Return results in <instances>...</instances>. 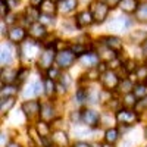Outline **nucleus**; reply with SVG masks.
<instances>
[{"instance_id":"1","label":"nucleus","mask_w":147,"mask_h":147,"mask_svg":"<svg viewBox=\"0 0 147 147\" xmlns=\"http://www.w3.org/2000/svg\"><path fill=\"white\" fill-rule=\"evenodd\" d=\"M40 52H41V44L34 38H27L21 44V56L25 60H28V62L34 60L40 55Z\"/></svg>"},{"instance_id":"2","label":"nucleus","mask_w":147,"mask_h":147,"mask_svg":"<svg viewBox=\"0 0 147 147\" xmlns=\"http://www.w3.org/2000/svg\"><path fill=\"white\" fill-rule=\"evenodd\" d=\"M116 121L122 125H134L136 122L138 121V112L137 110H132L129 107H124V109H119L116 112Z\"/></svg>"},{"instance_id":"3","label":"nucleus","mask_w":147,"mask_h":147,"mask_svg":"<svg viewBox=\"0 0 147 147\" xmlns=\"http://www.w3.org/2000/svg\"><path fill=\"white\" fill-rule=\"evenodd\" d=\"M56 55H57L56 47H47V49H44V50L41 52V55H40V57H38V66L41 69L49 71L52 68L53 62H56Z\"/></svg>"},{"instance_id":"4","label":"nucleus","mask_w":147,"mask_h":147,"mask_svg":"<svg viewBox=\"0 0 147 147\" xmlns=\"http://www.w3.org/2000/svg\"><path fill=\"white\" fill-rule=\"evenodd\" d=\"M75 57L77 56L72 53L71 49H63V50L57 52V55H56V65L60 69H68L75 62Z\"/></svg>"},{"instance_id":"5","label":"nucleus","mask_w":147,"mask_h":147,"mask_svg":"<svg viewBox=\"0 0 147 147\" xmlns=\"http://www.w3.org/2000/svg\"><path fill=\"white\" fill-rule=\"evenodd\" d=\"M100 82L103 85V88L110 91V90H115L118 88V85H119V78L116 75V72L112 71V69H107L106 72L102 74V77H100Z\"/></svg>"},{"instance_id":"6","label":"nucleus","mask_w":147,"mask_h":147,"mask_svg":"<svg viewBox=\"0 0 147 147\" xmlns=\"http://www.w3.org/2000/svg\"><path fill=\"white\" fill-rule=\"evenodd\" d=\"M109 6L105 3V2H96L93 3V7H91V13L94 16V22H103L107 15H109Z\"/></svg>"},{"instance_id":"7","label":"nucleus","mask_w":147,"mask_h":147,"mask_svg":"<svg viewBox=\"0 0 147 147\" xmlns=\"http://www.w3.org/2000/svg\"><path fill=\"white\" fill-rule=\"evenodd\" d=\"M41 93H44V84H41L40 81H35V82H31L28 87L22 91V96L25 99H34V97L40 96Z\"/></svg>"},{"instance_id":"8","label":"nucleus","mask_w":147,"mask_h":147,"mask_svg":"<svg viewBox=\"0 0 147 147\" xmlns=\"http://www.w3.org/2000/svg\"><path fill=\"white\" fill-rule=\"evenodd\" d=\"M78 60H80V63L82 66H87L90 69V68H96L97 65H99L100 57H99V55L94 53V52H85L84 55H81L78 57Z\"/></svg>"},{"instance_id":"9","label":"nucleus","mask_w":147,"mask_h":147,"mask_svg":"<svg viewBox=\"0 0 147 147\" xmlns=\"http://www.w3.org/2000/svg\"><path fill=\"white\" fill-rule=\"evenodd\" d=\"M82 122L85 124V127L93 128L100 122V115L93 109H85L82 110Z\"/></svg>"},{"instance_id":"10","label":"nucleus","mask_w":147,"mask_h":147,"mask_svg":"<svg viewBox=\"0 0 147 147\" xmlns=\"http://www.w3.org/2000/svg\"><path fill=\"white\" fill-rule=\"evenodd\" d=\"M22 112L25 113V116L28 118H34L37 115H40L41 112V105L35 100H28L22 105Z\"/></svg>"},{"instance_id":"11","label":"nucleus","mask_w":147,"mask_h":147,"mask_svg":"<svg viewBox=\"0 0 147 147\" xmlns=\"http://www.w3.org/2000/svg\"><path fill=\"white\" fill-rule=\"evenodd\" d=\"M103 44L107 49H110V50L116 52V53H119L122 49H124L122 40L119 38V37H116V35H107V37H105V38H103Z\"/></svg>"},{"instance_id":"12","label":"nucleus","mask_w":147,"mask_h":147,"mask_svg":"<svg viewBox=\"0 0 147 147\" xmlns=\"http://www.w3.org/2000/svg\"><path fill=\"white\" fill-rule=\"evenodd\" d=\"M93 22H94V16L91 13V10H82L75 18V24L78 27H88Z\"/></svg>"},{"instance_id":"13","label":"nucleus","mask_w":147,"mask_h":147,"mask_svg":"<svg viewBox=\"0 0 147 147\" xmlns=\"http://www.w3.org/2000/svg\"><path fill=\"white\" fill-rule=\"evenodd\" d=\"M52 141L55 143L56 147H66L68 143H69V137H68V134L62 129H57L52 134Z\"/></svg>"},{"instance_id":"14","label":"nucleus","mask_w":147,"mask_h":147,"mask_svg":"<svg viewBox=\"0 0 147 147\" xmlns=\"http://www.w3.org/2000/svg\"><path fill=\"white\" fill-rule=\"evenodd\" d=\"M46 34H47L46 27L43 25L41 22H35V24H31V25H30V35H31V38L41 40Z\"/></svg>"},{"instance_id":"15","label":"nucleus","mask_w":147,"mask_h":147,"mask_svg":"<svg viewBox=\"0 0 147 147\" xmlns=\"http://www.w3.org/2000/svg\"><path fill=\"white\" fill-rule=\"evenodd\" d=\"M9 40L12 43H21L25 40V37H27V32L25 30H24L22 27H13V28H10L9 30Z\"/></svg>"},{"instance_id":"16","label":"nucleus","mask_w":147,"mask_h":147,"mask_svg":"<svg viewBox=\"0 0 147 147\" xmlns=\"http://www.w3.org/2000/svg\"><path fill=\"white\" fill-rule=\"evenodd\" d=\"M128 27H129V21H128V18H124V16H116L109 24V28L113 31H124Z\"/></svg>"},{"instance_id":"17","label":"nucleus","mask_w":147,"mask_h":147,"mask_svg":"<svg viewBox=\"0 0 147 147\" xmlns=\"http://www.w3.org/2000/svg\"><path fill=\"white\" fill-rule=\"evenodd\" d=\"M138 2L137 0H121L119 3V7L125 12V13H134V12H137L138 9Z\"/></svg>"},{"instance_id":"18","label":"nucleus","mask_w":147,"mask_h":147,"mask_svg":"<svg viewBox=\"0 0 147 147\" xmlns=\"http://www.w3.org/2000/svg\"><path fill=\"white\" fill-rule=\"evenodd\" d=\"M35 131L40 136V138H49V136H50V132H52L50 127H49V122H46V121H38L37 122Z\"/></svg>"},{"instance_id":"19","label":"nucleus","mask_w":147,"mask_h":147,"mask_svg":"<svg viewBox=\"0 0 147 147\" xmlns=\"http://www.w3.org/2000/svg\"><path fill=\"white\" fill-rule=\"evenodd\" d=\"M77 6H78V0H60L57 9L63 12V13H69L74 9H77Z\"/></svg>"},{"instance_id":"20","label":"nucleus","mask_w":147,"mask_h":147,"mask_svg":"<svg viewBox=\"0 0 147 147\" xmlns=\"http://www.w3.org/2000/svg\"><path fill=\"white\" fill-rule=\"evenodd\" d=\"M41 119L46 121V122H50L53 118H55V110H53V106L52 103H43L41 105Z\"/></svg>"},{"instance_id":"21","label":"nucleus","mask_w":147,"mask_h":147,"mask_svg":"<svg viewBox=\"0 0 147 147\" xmlns=\"http://www.w3.org/2000/svg\"><path fill=\"white\" fill-rule=\"evenodd\" d=\"M18 85L15 84H3L2 90H0V94H2V99H6V97H15L18 94Z\"/></svg>"},{"instance_id":"22","label":"nucleus","mask_w":147,"mask_h":147,"mask_svg":"<svg viewBox=\"0 0 147 147\" xmlns=\"http://www.w3.org/2000/svg\"><path fill=\"white\" fill-rule=\"evenodd\" d=\"M15 80H18V71L16 69H12V68H7V69H3L2 71V81L3 84H12Z\"/></svg>"},{"instance_id":"23","label":"nucleus","mask_w":147,"mask_h":147,"mask_svg":"<svg viewBox=\"0 0 147 147\" xmlns=\"http://www.w3.org/2000/svg\"><path fill=\"white\" fill-rule=\"evenodd\" d=\"M25 15H27V21H28L30 24L38 22V21H40V16H41L38 7H34V6H30V7L25 10Z\"/></svg>"},{"instance_id":"24","label":"nucleus","mask_w":147,"mask_h":147,"mask_svg":"<svg viewBox=\"0 0 147 147\" xmlns=\"http://www.w3.org/2000/svg\"><path fill=\"white\" fill-rule=\"evenodd\" d=\"M43 84H44V93H46V96L47 97H52L57 90H56V82H55V80H50V78H46L44 81H43Z\"/></svg>"},{"instance_id":"25","label":"nucleus","mask_w":147,"mask_h":147,"mask_svg":"<svg viewBox=\"0 0 147 147\" xmlns=\"http://www.w3.org/2000/svg\"><path fill=\"white\" fill-rule=\"evenodd\" d=\"M40 9H41V13H44V15H55L57 6L55 5V2H52V0H44Z\"/></svg>"},{"instance_id":"26","label":"nucleus","mask_w":147,"mask_h":147,"mask_svg":"<svg viewBox=\"0 0 147 147\" xmlns=\"http://www.w3.org/2000/svg\"><path fill=\"white\" fill-rule=\"evenodd\" d=\"M119 138V131L116 128H109L106 129L105 132V141L106 143H110V144H115Z\"/></svg>"},{"instance_id":"27","label":"nucleus","mask_w":147,"mask_h":147,"mask_svg":"<svg viewBox=\"0 0 147 147\" xmlns=\"http://www.w3.org/2000/svg\"><path fill=\"white\" fill-rule=\"evenodd\" d=\"M132 94L137 97V100H141L143 97L147 96V85L146 84H136L134 85V90H132Z\"/></svg>"},{"instance_id":"28","label":"nucleus","mask_w":147,"mask_h":147,"mask_svg":"<svg viewBox=\"0 0 147 147\" xmlns=\"http://www.w3.org/2000/svg\"><path fill=\"white\" fill-rule=\"evenodd\" d=\"M15 106V97H6V99H2L0 102V110L2 113H6Z\"/></svg>"},{"instance_id":"29","label":"nucleus","mask_w":147,"mask_h":147,"mask_svg":"<svg viewBox=\"0 0 147 147\" xmlns=\"http://www.w3.org/2000/svg\"><path fill=\"white\" fill-rule=\"evenodd\" d=\"M118 90H119V93L129 94V93H132V90H134V84H132L128 78H125L124 81H121V82H119V85H118Z\"/></svg>"},{"instance_id":"30","label":"nucleus","mask_w":147,"mask_h":147,"mask_svg":"<svg viewBox=\"0 0 147 147\" xmlns=\"http://www.w3.org/2000/svg\"><path fill=\"white\" fill-rule=\"evenodd\" d=\"M12 62V55H10V49L9 46H3L2 47V65H9Z\"/></svg>"},{"instance_id":"31","label":"nucleus","mask_w":147,"mask_h":147,"mask_svg":"<svg viewBox=\"0 0 147 147\" xmlns=\"http://www.w3.org/2000/svg\"><path fill=\"white\" fill-rule=\"evenodd\" d=\"M136 18L138 21H144V22L147 21V3H143L138 6V9L136 12Z\"/></svg>"},{"instance_id":"32","label":"nucleus","mask_w":147,"mask_h":147,"mask_svg":"<svg viewBox=\"0 0 147 147\" xmlns=\"http://www.w3.org/2000/svg\"><path fill=\"white\" fill-rule=\"evenodd\" d=\"M74 100H75L77 103H84V102H87L88 100V91L87 90H84V88H80L75 94V97H74Z\"/></svg>"},{"instance_id":"33","label":"nucleus","mask_w":147,"mask_h":147,"mask_svg":"<svg viewBox=\"0 0 147 147\" xmlns=\"http://www.w3.org/2000/svg\"><path fill=\"white\" fill-rule=\"evenodd\" d=\"M69 49L72 50V53L75 55V56H78V57H80L81 55H84L85 52H87V47H85L84 44H80V43H77V44H72Z\"/></svg>"},{"instance_id":"34","label":"nucleus","mask_w":147,"mask_h":147,"mask_svg":"<svg viewBox=\"0 0 147 147\" xmlns=\"http://www.w3.org/2000/svg\"><path fill=\"white\" fill-rule=\"evenodd\" d=\"M85 77H87L88 80H97L99 77H102V71L99 69V66H96V68H90Z\"/></svg>"},{"instance_id":"35","label":"nucleus","mask_w":147,"mask_h":147,"mask_svg":"<svg viewBox=\"0 0 147 147\" xmlns=\"http://www.w3.org/2000/svg\"><path fill=\"white\" fill-rule=\"evenodd\" d=\"M38 22H41L44 27L46 25H53V24H55V15H44V13H41Z\"/></svg>"},{"instance_id":"36","label":"nucleus","mask_w":147,"mask_h":147,"mask_svg":"<svg viewBox=\"0 0 147 147\" xmlns=\"http://www.w3.org/2000/svg\"><path fill=\"white\" fill-rule=\"evenodd\" d=\"M122 65H124V69H125L128 74L136 72V71H137V68H138V66H137V63L134 62V60H131V59H129V60H127V62H125V63H122Z\"/></svg>"},{"instance_id":"37","label":"nucleus","mask_w":147,"mask_h":147,"mask_svg":"<svg viewBox=\"0 0 147 147\" xmlns=\"http://www.w3.org/2000/svg\"><path fill=\"white\" fill-rule=\"evenodd\" d=\"M137 97L134 96L132 93H129V94H125V100H124V103H125V106H134L136 107V105H137Z\"/></svg>"},{"instance_id":"38","label":"nucleus","mask_w":147,"mask_h":147,"mask_svg":"<svg viewBox=\"0 0 147 147\" xmlns=\"http://www.w3.org/2000/svg\"><path fill=\"white\" fill-rule=\"evenodd\" d=\"M146 109H147V96H146V97H143L141 100H138V102H137V105H136V110H137L138 113L144 112Z\"/></svg>"},{"instance_id":"39","label":"nucleus","mask_w":147,"mask_h":147,"mask_svg":"<svg viewBox=\"0 0 147 147\" xmlns=\"http://www.w3.org/2000/svg\"><path fill=\"white\" fill-rule=\"evenodd\" d=\"M60 68H50L47 71V78L50 80H56V78H60Z\"/></svg>"},{"instance_id":"40","label":"nucleus","mask_w":147,"mask_h":147,"mask_svg":"<svg viewBox=\"0 0 147 147\" xmlns=\"http://www.w3.org/2000/svg\"><path fill=\"white\" fill-rule=\"evenodd\" d=\"M30 74V69H27V68H21L19 71H18V82H24L27 80V75Z\"/></svg>"},{"instance_id":"41","label":"nucleus","mask_w":147,"mask_h":147,"mask_svg":"<svg viewBox=\"0 0 147 147\" xmlns=\"http://www.w3.org/2000/svg\"><path fill=\"white\" fill-rule=\"evenodd\" d=\"M9 5L6 0H2V3H0V16L2 18H6L7 16V12H9Z\"/></svg>"},{"instance_id":"42","label":"nucleus","mask_w":147,"mask_h":147,"mask_svg":"<svg viewBox=\"0 0 147 147\" xmlns=\"http://www.w3.org/2000/svg\"><path fill=\"white\" fill-rule=\"evenodd\" d=\"M136 75H137L138 78L147 80V66H138L137 71H136Z\"/></svg>"},{"instance_id":"43","label":"nucleus","mask_w":147,"mask_h":147,"mask_svg":"<svg viewBox=\"0 0 147 147\" xmlns=\"http://www.w3.org/2000/svg\"><path fill=\"white\" fill-rule=\"evenodd\" d=\"M88 132H90L88 127L87 128H77L75 129V134H78L77 137H85V136H88Z\"/></svg>"},{"instance_id":"44","label":"nucleus","mask_w":147,"mask_h":147,"mask_svg":"<svg viewBox=\"0 0 147 147\" xmlns=\"http://www.w3.org/2000/svg\"><path fill=\"white\" fill-rule=\"evenodd\" d=\"M102 2H105L109 7H115V6H119L121 0H102Z\"/></svg>"},{"instance_id":"45","label":"nucleus","mask_w":147,"mask_h":147,"mask_svg":"<svg viewBox=\"0 0 147 147\" xmlns=\"http://www.w3.org/2000/svg\"><path fill=\"white\" fill-rule=\"evenodd\" d=\"M60 84L65 85V87H68V85L71 84V78H69V75H60Z\"/></svg>"},{"instance_id":"46","label":"nucleus","mask_w":147,"mask_h":147,"mask_svg":"<svg viewBox=\"0 0 147 147\" xmlns=\"http://www.w3.org/2000/svg\"><path fill=\"white\" fill-rule=\"evenodd\" d=\"M74 147H93L90 143H87V141H82V140H80V141H75L74 143Z\"/></svg>"},{"instance_id":"47","label":"nucleus","mask_w":147,"mask_h":147,"mask_svg":"<svg viewBox=\"0 0 147 147\" xmlns=\"http://www.w3.org/2000/svg\"><path fill=\"white\" fill-rule=\"evenodd\" d=\"M43 2H44V0H30V5L34 6V7H38V6L43 5Z\"/></svg>"},{"instance_id":"48","label":"nucleus","mask_w":147,"mask_h":147,"mask_svg":"<svg viewBox=\"0 0 147 147\" xmlns=\"http://www.w3.org/2000/svg\"><path fill=\"white\" fill-rule=\"evenodd\" d=\"M141 52H143V56L147 57V38L143 41V46H141Z\"/></svg>"},{"instance_id":"49","label":"nucleus","mask_w":147,"mask_h":147,"mask_svg":"<svg viewBox=\"0 0 147 147\" xmlns=\"http://www.w3.org/2000/svg\"><path fill=\"white\" fill-rule=\"evenodd\" d=\"M6 2H7V5H9L10 7H16L18 3H19V0H6Z\"/></svg>"},{"instance_id":"50","label":"nucleus","mask_w":147,"mask_h":147,"mask_svg":"<svg viewBox=\"0 0 147 147\" xmlns=\"http://www.w3.org/2000/svg\"><path fill=\"white\" fill-rule=\"evenodd\" d=\"M5 141H6V132H2V147H5Z\"/></svg>"},{"instance_id":"51","label":"nucleus","mask_w":147,"mask_h":147,"mask_svg":"<svg viewBox=\"0 0 147 147\" xmlns=\"http://www.w3.org/2000/svg\"><path fill=\"white\" fill-rule=\"evenodd\" d=\"M7 147H21V146H19L18 143H9V144H7Z\"/></svg>"},{"instance_id":"52","label":"nucleus","mask_w":147,"mask_h":147,"mask_svg":"<svg viewBox=\"0 0 147 147\" xmlns=\"http://www.w3.org/2000/svg\"><path fill=\"white\" fill-rule=\"evenodd\" d=\"M5 28H6V27H5V21H2V35H5V32H6Z\"/></svg>"},{"instance_id":"53","label":"nucleus","mask_w":147,"mask_h":147,"mask_svg":"<svg viewBox=\"0 0 147 147\" xmlns=\"http://www.w3.org/2000/svg\"><path fill=\"white\" fill-rule=\"evenodd\" d=\"M102 147H113V144H110V143H105Z\"/></svg>"},{"instance_id":"54","label":"nucleus","mask_w":147,"mask_h":147,"mask_svg":"<svg viewBox=\"0 0 147 147\" xmlns=\"http://www.w3.org/2000/svg\"><path fill=\"white\" fill-rule=\"evenodd\" d=\"M144 136H146V138H147V127H146V129H144Z\"/></svg>"}]
</instances>
